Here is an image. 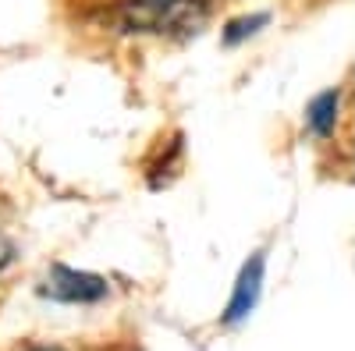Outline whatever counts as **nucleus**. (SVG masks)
I'll list each match as a JSON object with an SVG mask.
<instances>
[{"instance_id": "obj_5", "label": "nucleus", "mask_w": 355, "mask_h": 351, "mask_svg": "<svg viewBox=\"0 0 355 351\" xmlns=\"http://www.w3.org/2000/svg\"><path fill=\"white\" fill-rule=\"evenodd\" d=\"M11 255H15V245L4 238V234H0V270H4L8 262H11Z\"/></svg>"}, {"instance_id": "obj_1", "label": "nucleus", "mask_w": 355, "mask_h": 351, "mask_svg": "<svg viewBox=\"0 0 355 351\" xmlns=\"http://www.w3.org/2000/svg\"><path fill=\"white\" fill-rule=\"evenodd\" d=\"M125 28L132 33H167V28H189L202 18L199 0H132L121 11Z\"/></svg>"}, {"instance_id": "obj_6", "label": "nucleus", "mask_w": 355, "mask_h": 351, "mask_svg": "<svg viewBox=\"0 0 355 351\" xmlns=\"http://www.w3.org/2000/svg\"><path fill=\"white\" fill-rule=\"evenodd\" d=\"M40 351H50V348H40Z\"/></svg>"}, {"instance_id": "obj_2", "label": "nucleus", "mask_w": 355, "mask_h": 351, "mask_svg": "<svg viewBox=\"0 0 355 351\" xmlns=\"http://www.w3.org/2000/svg\"><path fill=\"white\" fill-rule=\"evenodd\" d=\"M43 295L57 302H100L107 295V280L93 273H78L68 267H53V273L43 284Z\"/></svg>"}, {"instance_id": "obj_4", "label": "nucleus", "mask_w": 355, "mask_h": 351, "mask_svg": "<svg viewBox=\"0 0 355 351\" xmlns=\"http://www.w3.org/2000/svg\"><path fill=\"white\" fill-rule=\"evenodd\" d=\"M306 117H309V128H313L316 135H331V132H334V121H338V93L316 96Z\"/></svg>"}, {"instance_id": "obj_3", "label": "nucleus", "mask_w": 355, "mask_h": 351, "mask_svg": "<svg viewBox=\"0 0 355 351\" xmlns=\"http://www.w3.org/2000/svg\"><path fill=\"white\" fill-rule=\"evenodd\" d=\"M259 291H263V255H252L239 273V284H234V295H231V305H227V323H242V319L256 309Z\"/></svg>"}]
</instances>
